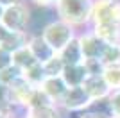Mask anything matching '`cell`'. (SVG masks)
Listing matches in <instances>:
<instances>
[{"label": "cell", "mask_w": 120, "mask_h": 118, "mask_svg": "<svg viewBox=\"0 0 120 118\" xmlns=\"http://www.w3.org/2000/svg\"><path fill=\"white\" fill-rule=\"evenodd\" d=\"M54 9L57 18L72 25L74 29L84 27L88 23L91 25L93 0H59Z\"/></svg>", "instance_id": "obj_1"}, {"label": "cell", "mask_w": 120, "mask_h": 118, "mask_svg": "<svg viewBox=\"0 0 120 118\" xmlns=\"http://www.w3.org/2000/svg\"><path fill=\"white\" fill-rule=\"evenodd\" d=\"M41 36H43V39L52 47V50H54L56 54H59L70 41H74V39L77 38L74 27L68 25L66 22H63V20H59V18L49 22V23L41 29Z\"/></svg>", "instance_id": "obj_2"}, {"label": "cell", "mask_w": 120, "mask_h": 118, "mask_svg": "<svg viewBox=\"0 0 120 118\" xmlns=\"http://www.w3.org/2000/svg\"><path fill=\"white\" fill-rule=\"evenodd\" d=\"M7 30L11 32H27V27L30 23V9L27 4H18L13 7L4 9V16L2 22Z\"/></svg>", "instance_id": "obj_3"}, {"label": "cell", "mask_w": 120, "mask_h": 118, "mask_svg": "<svg viewBox=\"0 0 120 118\" xmlns=\"http://www.w3.org/2000/svg\"><path fill=\"white\" fill-rule=\"evenodd\" d=\"M99 23L120 25V0H93L91 25Z\"/></svg>", "instance_id": "obj_4"}, {"label": "cell", "mask_w": 120, "mask_h": 118, "mask_svg": "<svg viewBox=\"0 0 120 118\" xmlns=\"http://www.w3.org/2000/svg\"><path fill=\"white\" fill-rule=\"evenodd\" d=\"M95 102L88 97L84 88L79 86V88H68L66 95L59 102V107L63 109V111H68V113H84Z\"/></svg>", "instance_id": "obj_5"}, {"label": "cell", "mask_w": 120, "mask_h": 118, "mask_svg": "<svg viewBox=\"0 0 120 118\" xmlns=\"http://www.w3.org/2000/svg\"><path fill=\"white\" fill-rule=\"evenodd\" d=\"M79 39V47H81V52H82V57L84 61H93V59H99L102 57V52L106 48V43L104 41H100L95 34H93V30H86L82 34L77 36Z\"/></svg>", "instance_id": "obj_6"}, {"label": "cell", "mask_w": 120, "mask_h": 118, "mask_svg": "<svg viewBox=\"0 0 120 118\" xmlns=\"http://www.w3.org/2000/svg\"><path fill=\"white\" fill-rule=\"evenodd\" d=\"M84 91L88 93V97L93 100V102H102V100H108L109 95L113 93L111 88L108 86L106 79L102 77V74H97V75H88L82 84Z\"/></svg>", "instance_id": "obj_7"}, {"label": "cell", "mask_w": 120, "mask_h": 118, "mask_svg": "<svg viewBox=\"0 0 120 118\" xmlns=\"http://www.w3.org/2000/svg\"><path fill=\"white\" fill-rule=\"evenodd\" d=\"M40 88L43 89V91L49 95L50 100L54 104H57V106H59V102L63 100V97H65L66 91H68V86H66V82L63 81V77H47Z\"/></svg>", "instance_id": "obj_8"}, {"label": "cell", "mask_w": 120, "mask_h": 118, "mask_svg": "<svg viewBox=\"0 0 120 118\" xmlns=\"http://www.w3.org/2000/svg\"><path fill=\"white\" fill-rule=\"evenodd\" d=\"M29 48L32 50L36 61L41 63V64H45L49 59H52L56 55V52L52 50V47H50L45 39H43V36H41V34L30 36V39H29Z\"/></svg>", "instance_id": "obj_9"}, {"label": "cell", "mask_w": 120, "mask_h": 118, "mask_svg": "<svg viewBox=\"0 0 120 118\" xmlns=\"http://www.w3.org/2000/svg\"><path fill=\"white\" fill-rule=\"evenodd\" d=\"M93 34L106 45H120V25L118 23H99L91 25Z\"/></svg>", "instance_id": "obj_10"}, {"label": "cell", "mask_w": 120, "mask_h": 118, "mask_svg": "<svg viewBox=\"0 0 120 118\" xmlns=\"http://www.w3.org/2000/svg\"><path fill=\"white\" fill-rule=\"evenodd\" d=\"M63 81L66 82L68 88H79L82 86L88 77V70H86L84 63L82 64H74V66H65V72H63Z\"/></svg>", "instance_id": "obj_11"}, {"label": "cell", "mask_w": 120, "mask_h": 118, "mask_svg": "<svg viewBox=\"0 0 120 118\" xmlns=\"http://www.w3.org/2000/svg\"><path fill=\"white\" fill-rule=\"evenodd\" d=\"M59 57L63 59L65 66H74V64H82L84 63V57H82V52H81V47H79V39L75 38L74 41H70V43L59 52Z\"/></svg>", "instance_id": "obj_12"}, {"label": "cell", "mask_w": 120, "mask_h": 118, "mask_svg": "<svg viewBox=\"0 0 120 118\" xmlns=\"http://www.w3.org/2000/svg\"><path fill=\"white\" fill-rule=\"evenodd\" d=\"M36 63H38V61H36L32 50L29 48V45H25V47H22V48H18L16 52H13V64L18 66L22 72L27 70V68H30V66L36 64Z\"/></svg>", "instance_id": "obj_13"}, {"label": "cell", "mask_w": 120, "mask_h": 118, "mask_svg": "<svg viewBox=\"0 0 120 118\" xmlns=\"http://www.w3.org/2000/svg\"><path fill=\"white\" fill-rule=\"evenodd\" d=\"M22 77H23L32 88H40L41 84H43V81L47 79V75H45V70H43V64L36 63V64H32L30 68L23 70V75H22Z\"/></svg>", "instance_id": "obj_14"}, {"label": "cell", "mask_w": 120, "mask_h": 118, "mask_svg": "<svg viewBox=\"0 0 120 118\" xmlns=\"http://www.w3.org/2000/svg\"><path fill=\"white\" fill-rule=\"evenodd\" d=\"M47 106H57L49 98V95L43 91L41 88H34L32 93H30L29 104H27V109H36V107H47Z\"/></svg>", "instance_id": "obj_15"}, {"label": "cell", "mask_w": 120, "mask_h": 118, "mask_svg": "<svg viewBox=\"0 0 120 118\" xmlns=\"http://www.w3.org/2000/svg\"><path fill=\"white\" fill-rule=\"evenodd\" d=\"M102 77L106 79V82H108V86L111 88V91H118L120 89V64L104 66Z\"/></svg>", "instance_id": "obj_16"}, {"label": "cell", "mask_w": 120, "mask_h": 118, "mask_svg": "<svg viewBox=\"0 0 120 118\" xmlns=\"http://www.w3.org/2000/svg\"><path fill=\"white\" fill-rule=\"evenodd\" d=\"M43 70H45L47 77H61L63 72H65V63H63V59L59 57V54H56L52 59H49V61L43 64Z\"/></svg>", "instance_id": "obj_17"}, {"label": "cell", "mask_w": 120, "mask_h": 118, "mask_svg": "<svg viewBox=\"0 0 120 118\" xmlns=\"http://www.w3.org/2000/svg\"><path fill=\"white\" fill-rule=\"evenodd\" d=\"M27 113L32 118H63L59 106H47V107H36V109H27Z\"/></svg>", "instance_id": "obj_18"}, {"label": "cell", "mask_w": 120, "mask_h": 118, "mask_svg": "<svg viewBox=\"0 0 120 118\" xmlns=\"http://www.w3.org/2000/svg\"><path fill=\"white\" fill-rule=\"evenodd\" d=\"M100 63L104 66H111V64H120V45H106Z\"/></svg>", "instance_id": "obj_19"}, {"label": "cell", "mask_w": 120, "mask_h": 118, "mask_svg": "<svg viewBox=\"0 0 120 118\" xmlns=\"http://www.w3.org/2000/svg\"><path fill=\"white\" fill-rule=\"evenodd\" d=\"M22 75H23V72H22L18 66L11 64V66H7L5 70H2V72H0V82H2V86H4V88H7L9 84H13L15 81H18Z\"/></svg>", "instance_id": "obj_20"}, {"label": "cell", "mask_w": 120, "mask_h": 118, "mask_svg": "<svg viewBox=\"0 0 120 118\" xmlns=\"http://www.w3.org/2000/svg\"><path fill=\"white\" fill-rule=\"evenodd\" d=\"M106 102H108V111H109L111 118H120V89L113 91Z\"/></svg>", "instance_id": "obj_21"}, {"label": "cell", "mask_w": 120, "mask_h": 118, "mask_svg": "<svg viewBox=\"0 0 120 118\" xmlns=\"http://www.w3.org/2000/svg\"><path fill=\"white\" fill-rule=\"evenodd\" d=\"M11 64H13V54L0 47V72L5 70L7 66H11Z\"/></svg>", "instance_id": "obj_22"}, {"label": "cell", "mask_w": 120, "mask_h": 118, "mask_svg": "<svg viewBox=\"0 0 120 118\" xmlns=\"http://www.w3.org/2000/svg\"><path fill=\"white\" fill-rule=\"evenodd\" d=\"M79 118H111V114L109 113H102V111H84V113H81L79 114Z\"/></svg>", "instance_id": "obj_23"}, {"label": "cell", "mask_w": 120, "mask_h": 118, "mask_svg": "<svg viewBox=\"0 0 120 118\" xmlns=\"http://www.w3.org/2000/svg\"><path fill=\"white\" fill-rule=\"evenodd\" d=\"M30 2H34V4L40 5V7H56V4H57L59 0H30Z\"/></svg>", "instance_id": "obj_24"}, {"label": "cell", "mask_w": 120, "mask_h": 118, "mask_svg": "<svg viewBox=\"0 0 120 118\" xmlns=\"http://www.w3.org/2000/svg\"><path fill=\"white\" fill-rule=\"evenodd\" d=\"M9 34H11V30H7L4 25L0 23V47H4V45H5V41H7Z\"/></svg>", "instance_id": "obj_25"}, {"label": "cell", "mask_w": 120, "mask_h": 118, "mask_svg": "<svg viewBox=\"0 0 120 118\" xmlns=\"http://www.w3.org/2000/svg\"><path fill=\"white\" fill-rule=\"evenodd\" d=\"M18 4H23V0H0V5L7 9V7H13V5H18Z\"/></svg>", "instance_id": "obj_26"}, {"label": "cell", "mask_w": 120, "mask_h": 118, "mask_svg": "<svg viewBox=\"0 0 120 118\" xmlns=\"http://www.w3.org/2000/svg\"><path fill=\"white\" fill-rule=\"evenodd\" d=\"M0 118H11V107L5 106L4 102L0 104Z\"/></svg>", "instance_id": "obj_27"}, {"label": "cell", "mask_w": 120, "mask_h": 118, "mask_svg": "<svg viewBox=\"0 0 120 118\" xmlns=\"http://www.w3.org/2000/svg\"><path fill=\"white\" fill-rule=\"evenodd\" d=\"M2 100H4V86L0 82V104H2Z\"/></svg>", "instance_id": "obj_28"}, {"label": "cell", "mask_w": 120, "mask_h": 118, "mask_svg": "<svg viewBox=\"0 0 120 118\" xmlns=\"http://www.w3.org/2000/svg\"><path fill=\"white\" fill-rule=\"evenodd\" d=\"M2 16H4V7L0 5V22H2Z\"/></svg>", "instance_id": "obj_29"}, {"label": "cell", "mask_w": 120, "mask_h": 118, "mask_svg": "<svg viewBox=\"0 0 120 118\" xmlns=\"http://www.w3.org/2000/svg\"><path fill=\"white\" fill-rule=\"evenodd\" d=\"M23 118H32V116H30V114H29V113H27V111H25V114H23Z\"/></svg>", "instance_id": "obj_30"}]
</instances>
